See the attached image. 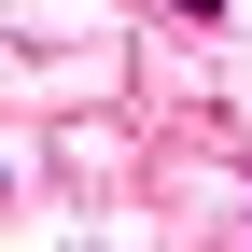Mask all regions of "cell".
Instances as JSON below:
<instances>
[{
  "mask_svg": "<svg viewBox=\"0 0 252 252\" xmlns=\"http://www.w3.org/2000/svg\"><path fill=\"white\" fill-rule=\"evenodd\" d=\"M182 14H224V0H182Z\"/></svg>",
  "mask_w": 252,
  "mask_h": 252,
  "instance_id": "cell-1",
  "label": "cell"
}]
</instances>
